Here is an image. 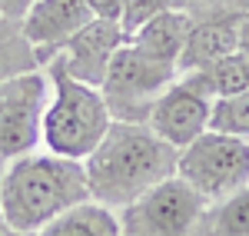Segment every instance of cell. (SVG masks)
Instances as JSON below:
<instances>
[{"label": "cell", "mask_w": 249, "mask_h": 236, "mask_svg": "<svg viewBox=\"0 0 249 236\" xmlns=\"http://www.w3.org/2000/svg\"><path fill=\"white\" fill-rule=\"evenodd\" d=\"M239 50V14L236 10H210V14H193V27L186 47L179 54V73L199 70L213 60Z\"/></svg>", "instance_id": "obj_11"}, {"label": "cell", "mask_w": 249, "mask_h": 236, "mask_svg": "<svg viewBox=\"0 0 249 236\" xmlns=\"http://www.w3.org/2000/svg\"><path fill=\"white\" fill-rule=\"evenodd\" d=\"M183 77L193 80V83L213 100L232 97V93L249 90V57L243 50H232V54L213 60V63L199 67V70H190V73H183Z\"/></svg>", "instance_id": "obj_14"}, {"label": "cell", "mask_w": 249, "mask_h": 236, "mask_svg": "<svg viewBox=\"0 0 249 236\" xmlns=\"http://www.w3.org/2000/svg\"><path fill=\"white\" fill-rule=\"evenodd\" d=\"M190 27H193V14L186 10H176V7H166L160 10L156 17H150L140 30L130 34L140 50H146L150 57L163 60V63H179V54L186 47V37H190ZM179 70V67H176Z\"/></svg>", "instance_id": "obj_12"}, {"label": "cell", "mask_w": 249, "mask_h": 236, "mask_svg": "<svg viewBox=\"0 0 249 236\" xmlns=\"http://www.w3.org/2000/svg\"><path fill=\"white\" fill-rule=\"evenodd\" d=\"M43 70L50 77V100L43 110L40 146L70 160H87L113 123L107 100L100 93V87L70 77L60 60H47Z\"/></svg>", "instance_id": "obj_3"}, {"label": "cell", "mask_w": 249, "mask_h": 236, "mask_svg": "<svg viewBox=\"0 0 249 236\" xmlns=\"http://www.w3.org/2000/svg\"><path fill=\"white\" fill-rule=\"evenodd\" d=\"M176 177L186 180L206 203H223L249 186V140L206 130L176 157Z\"/></svg>", "instance_id": "obj_4"}, {"label": "cell", "mask_w": 249, "mask_h": 236, "mask_svg": "<svg viewBox=\"0 0 249 236\" xmlns=\"http://www.w3.org/2000/svg\"><path fill=\"white\" fill-rule=\"evenodd\" d=\"M239 50L249 57V10L239 14Z\"/></svg>", "instance_id": "obj_20"}, {"label": "cell", "mask_w": 249, "mask_h": 236, "mask_svg": "<svg viewBox=\"0 0 249 236\" xmlns=\"http://www.w3.org/2000/svg\"><path fill=\"white\" fill-rule=\"evenodd\" d=\"M3 170H7V160L0 157V183H3Z\"/></svg>", "instance_id": "obj_22"}, {"label": "cell", "mask_w": 249, "mask_h": 236, "mask_svg": "<svg viewBox=\"0 0 249 236\" xmlns=\"http://www.w3.org/2000/svg\"><path fill=\"white\" fill-rule=\"evenodd\" d=\"M170 7L186 10V14H210V10H249V0H170Z\"/></svg>", "instance_id": "obj_18"}, {"label": "cell", "mask_w": 249, "mask_h": 236, "mask_svg": "<svg viewBox=\"0 0 249 236\" xmlns=\"http://www.w3.org/2000/svg\"><path fill=\"white\" fill-rule=\"evenodd\" d=\"M126 40L130 37H126V30L120 27V20L93 17L83 30H77L73 37L67 40L50 60H60L63 70H67L70 77H77L80 83L100 87L107 67H110V60H113V54Z\"/></svg>", "instance_id": "obj_9"}, {"label": "cell", "mask_w": 249, "mask_h": 236, "mask_svg": "<svg viewBox=\"0 0 249 236\" xmlns=\"http://www.w3.org/2000/svg\"><path fill=\"white\" fill-rule=\"evenodd\" d=\"M0 236H30V233H17V230H10V226H3V230H0Z\"/></svg>", "instance_id": "obj_21"}, {"label": "cell", "mask_w": 249, "mask_h": 236, "mask_svg": "<svg viewBox=\"0 0 249 236\" xmlns=\"http://www.w3.org/2000/svg\"><path fill=\"white\" fill-rule=\"evenodd\" d=\"M34 236H123V233H120L116 210L96 203V200H87V203H77L67 213L53 217Z\"/></svg>", "instance_id": "obj_13"}, {"label": "cell", "mask_w": 249, "mask_h": 236, "mask_svg": "<svg viewBox=\"0 0 249 236\" xmlns=\"http://www.w3.org/2000/svg\"><path fill=\"white\" fill-rule=\"evenodd\" d=\"M176 77H179V70L173 63L150 57L133 40H126L110 60V67L103 73V83H100V93L107 100V110H110L113 120L146 123L156 97Z\"/></svg>", "instance_id": "obj_5"}, {"label": "cell", "mask_w": 249, "mask_h": 236, "mask_svg": "<svg viewBox=\"0 0 249 236\" xmlns=\"http://www.w3.org/2000/svg\"><path fill=\"white\" fill-rule=\"evenodd\" d=\"M210 130H219V133H230V137L249 140V90L232 93V97L213 100Z\"/></svg>", "instance_id": "obj_16"}, {"label": "cell", "mask_w": 249, "mask_h": 236, "mask_svg": "<svg viewBox=\"0 0 249 236\" xmlns=\"http://www.w3.org/2000/svg\"><path fill=\"white\" fill-rule=\"evenodd\" d=\"M170 0H123V10H120V27L126 30V37L140 30L150 17H156L160 10H166Z\"/></svg>", "instance_id": "obj_17"}, {"label": "cell", "mask_w": 249, "mask_h": 236, "mask_svg": "<svg viewBox=\"0 0 249 236\" xmlns=\"http://www.w3.org/2000/svg\"><path fill=\"white\" fill-rule=\"evenodd\" d=\"M37 67H43V63H40L34 43L23 34L20 17L3 14L0 17V80L27 73V70H37Z\"/></svg>", "instance_id": "obj_15"}, {"label": "cell", "mask_w": 249, "mask_h": 236, "mask_svg": "<svg viewBox=\"0 0 249 236\" xmlns=\"http://www.w3.org/2000/svg\"><path fill=\"white\" fill-rule=\"evenodd\" d=\"M210 113H213V97H206L193 80L183 73L173 80L170 87L156 97L153 110L146 117V127L170 146L183 150L186 143L210 130Z\"/></svg>", "instance_id": "obj_8"}, {"label": "cell", "mask_w": 249, "mask_h": 236, "mask_svg": "<svg viewBox=\"0 0 249 236\" xmlns=\"http://www.w3.org/2000/svg\"><path fill=\"white\" fill-rule=\"evenodd\" d=\"M90 20H93V10L87 7V0H34L20 14V27L34 43L40 63H47Z\"/></svg>", "instance_id": "obj_10"}, {"label": "cell", "mask_w": 249, "mask_h": 236, "mask_svg": "<svg viewBox=\"0 0 249 236\" xmlns=\"http://www.w3.org/2000/svg\"><path fill=\"white\" fill-rule=\"evenodd\" d=\"M87 200L90 186L83 160L60 157L50 150H30L23 157L7 160L0 183V217L10 230L34 236L53 217Z\"/></svg>", "instance_id": "obj_2"}, {"label": "cell", "mask_w": 249, "mask_h": 236, "mask_svg": "<svg viewBox=\"0 0 249 236\" xmlns=\"http://www.w3.org/2000/svg\"><path fill=\"white\" fill-rule=\"evenodd\" d=\"M47 100H50V77L43 67L0 80V157L3 160L23 157L40 146Z\"/></svg>", "instance_id": "obj_7"}, {"label": "cell", "mask_w": 249, "mask_h": 236, "mask_svg": "<svg viewBox=\"0 0 249 236\" xmlns=\"http://www.w3.org/2000/svg\"><path fill=\"white\" fill-rule=\"evenodd\" d=\"M176 157L179 150L160 140L146 123L113 120L93 153L83 160L90 200L123 210L156 183L170 180L176 173Z\"/></svg>", "instance_id": "obj_1"}, {"label": "cell", "mask_w": 249, "mask_h": 236, "mask_svg": "<svg viewBox=\"0 0 249 236\" xmlns=\"http://www.w3.org/2000/svg\"><path fill=\"white\" fill-rule=\"evenodd\" d=\"M0 17H3V0H0Z\"/></svg>", "instance_id": "obj_23"}, {"label": "cell", "mask_w": 249, "mask_h": 236, "mask_svg": "<svg viewBox=\"0 0 249 236\" xmlns=\"http://www.w3.org/2000/svg\"><path fill=\"white\" fill-rule=\"evenodd\" d=\"M206 213L210 203L176 173L116 210L123 236H199Z\"/></svg>", "instance_id": "obj_6"}, {"label": "cell", "mask_w": 249, "mask_h": 236, "mask_svg": "<svg viewBox=\"0 0 249 236\" xmlns=\"http://www.w3.org/2000/svg\"><path fill=\"white\" fill-rule=\"evenodd\" d=\"M87 7L93 10V17H103V20H120L123 0H87Z\"/></svg>", "instance_id": "obj_19"}]
</instances>
